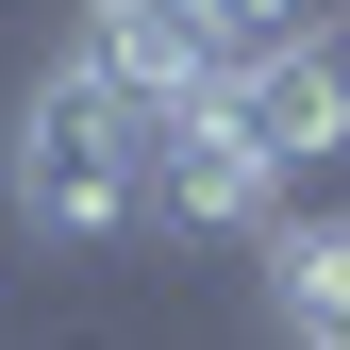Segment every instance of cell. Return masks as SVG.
Here are the masks:
<instances>
[{"mask_svg":"<svg viewBox=\"0 0 350 350\" xmlns=\"http://www.w3.org/2000/svg\"><path fill=\"white\" fill-rule=\"evenodd\" d=\"M234 51H300V33H350V0H217Z\"/></svg>","mask_w":350,"mask_h":350,"instance_id":"6","label":"cell"},{"mask_svg":"<svg viewBox=\"0 0 350 350\" xmlns=\"http://www.w3.org/2000/svg\"><path fill=\"white\" fill-rule=\"evenodd\" d=\"M300 350H350V334H300Z\"/></svg>","mask_w":350,"mask_h":350,"instance_id":"7","label":"cell"},{"mask_svg":"<svg viewBox=\"0 0 350 350\" xmlns=\"http://www.w3.org/2000/svg\"><path fill=\"white\" fill-rule=\"evenodd\" d=\"M250 267H267V317H284V350L300 334H350V200H300L267 250H250Z\"/></svg>","mask_w":350,"mask_h":350,"instance_id":"5","label":"cell"},{"mask_svg":"<svg viewBox=\"0 0 350 350\" xmlns=\"http://www.w3.org/2000/svg\"><path fill=\"white\" fill-rule=\"evenodd\" d=\"M217 100L250 117V150L284 167V200H300V184H334V167H350V33H300V51H250L234 83H217Z\"/></svg>","mask_w":350,"mask_h":350,"instance_id":"4","label":"cell"},{"mask_svg":"<svg viewBox=\"0 0 350 350\" xmlns=\"http://www.w3.org/2000/svg\"><path fill=\"white\" fill-rule=\"evenodd\" d=\"M17 217L51 250H117V234H150V117L117 100L83 51H51L33 67V100H17Z\"/></svg>","mask_w":350,"mask_h":350,"instance_id":"1","label":"cell"},{"mask_svg":"<svg viewBox=\"0 0 350 350\" xmlns=\"http://www.w3.org/2000/svg\"><path fill=\"white\" fill-rule=\"evenodd\" d=\"M67 51L100 67V83H117L134 117H200L217 83L250 67L234 33H217V0H83V33H67Z\"/></svg>","mask_w":350,"mask_h":350,"instance_id":"3","label":"cell"},{"mask_svg":"<svg viewBox=\"0 0 350 350\" xmlns=\"http://www.w3.org/2000/svg\"><path fill=\"white\" fill-rule=\"evenodd\" d=\"M150 217H167V234H234V250H267L300 200H284V167L250 150V117L200 100V117H150Z\"/></svg>","mask_w":350,"mask_h":350,"instance_id":"2","label":"cell"}]
</instances>
